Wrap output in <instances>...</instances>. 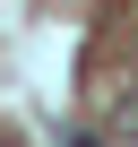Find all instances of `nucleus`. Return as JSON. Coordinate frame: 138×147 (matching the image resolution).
Instances as JSON below:
<instances>
[{"instance_id":"f257e3e1","label":"nucleus","mask_w":138,"mask_h":147,"mask_svg":"<svg viewBox=\"0 0 138 147\" xmlns=\"http://www.w3.org/2000/svg\"><path fill=\"white\" fill-rule=\"evenodd\" d=\"M60 147H104V138H95V130H69V138H60Z\"/></svg>"}]
</instances>
